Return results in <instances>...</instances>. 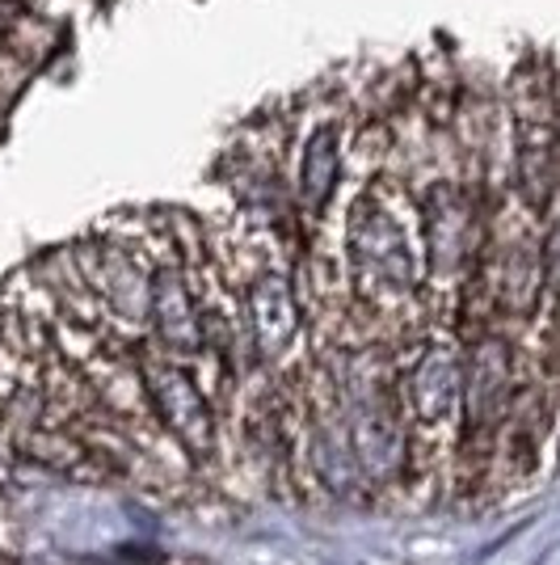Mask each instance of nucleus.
<instances>
[{
	"label": "nucleus",
	"mask_w": 560,
	"mask_h": 565,
	"mask_svg": "<svg viewBox=\"0 0 560 565\" xmlns=\"http://www.w3.org/2000/svg\"><path fill=\"white\" fill-rule=\"evenodd\" d=\"M342 414L363 481H397L409 465V423L397 367L384 354H358L342 380Z\"/></svg>",
	"instance_id": "obj_1"
},
{
	"label": "nucleus",
	"mask_w": 560,
	"mask_h": 565,
	"mask_svg": "<svg viewBox=\"0 0 560 565\" xmlns=\"http://www.w3.org/2000/svg\"><path fill=\"white\" fill-rule=\"evenodd\" d=\"M346 254H351L354 291L367 305L397 308L418 291V258L409 233L400 228L397 212H388V203H379L375 194L351 203Z\"/></svg>",
	"instance_id": "obj_2"
},
{
	"label": "nucleus",
	"mask_w": 560,
	"mask_h": 565,
	"mask_svg": "<svg viewBox=\"0 0 560 565\" xmlns=\"http://www.w3.org/2000/svg\"><path fill=\"white\" fill-rule=\"evenodd\" d=\"M140 376H143L148 409L164 426V435L186 451V456H194V460H211L215 448H219V426H215L211 401L203 397L198 380L190 376L182 363L164 359V354L161 359L157 354L143 359Z\"/></svg>",
	"instance_id": "obj_3"
},
{
	"label": "nucleus",
	"mask_w": 560,
	"mask_h": 565,
	"mask_svg": "<svg viewBox=\"0 0 560 565\" xmlns=\"http://www.w3.org/2000/svg\"><path fill=\"white\" fill-rule=\"evenodd\" d=\"M80 275L89 282L94 300L122 326H148V291H152V266L127 241H101L80 249Z\"/></svg>",
	"instance_id": "obj_4"
},
{
	"label": "nucleus",
	"mask_w": 560,
	"mask_h": 565,
	"mask_svg": "<svg viewBox=\"0 0 560 565\" xmlns=\"http://www.w3.org/2000/svg\"><path fill=\"white\" fill-rule=\"evenodd\" d=\"M245 330H249L257 363L279 367L282 359H291L300 330H304V312L295 300V287L282 270H257L245 282Z\"/></svg>",
	"instance_id": "obj_5"
},
{
	"label": "nucleus",
	"mask_w": 560,
	"mask_h": 565,
	"mask_svg": "<svg viewBox=\"0 0 560 565\" xmlns=\"http://www.w3.org/2000/svg\"><path fill=\"white\" fill-rule=\"evenodd\" d=\"M514 405V351L506 338L485 333L464 354V418L467 435H493Z\"/></svg>",
	"instance_id": "obj_6"
},
{
	"label": "nucleus",
	"mask_w": 560,
	"mask_h": 565,
	"mask_svg": "<svg viewBox=\"0 0 560 565\" xmlns=\"http://www.w3.org/2000/svg\"><path fill=\"white\" fill-rule=\"evenodd\" d=\"M518 182L531 207H543L560 182V115L536 81L518 102Z\"/></svg>",
	"instance_id": "obj_7"
},
{
	"label": "nucleus",
	"mask_w": 560,
	"mask_h": 565,
	"mask_svg": "<svg viewBox=\"0 0 560 565\" xmlns=\"http://www.w3.org/2000/svg\"><path fill=\"white\" fill-rule=\"evenodd\" d=\"M148 326L164 347V359H190V354L207 351V333H203V308L190 287L186 270L177 262L152 266V291H148Z\"/></svg>",
	"instance_id": "obj_8"
},
{
	"label": "nucleus",
	"mask_w": 560,
	"mask_h": 565,
	"mask_svg": "<svg viewBox=\"0 0 560 565\" xmlns=\"http://www.w3.org/2000/svg\"><path fill=\"white\" fill-rule=\"evenodd\" d=\"M405 414H413L421 426H446L460 418L464 405V354L451 342H434L413 359L405 372Z\"/></svg>",
	"instance_id": "obj_9"
},
{
	"label": "nucleus",
	"mask_w": 560,
	"mask_h": 565,
	"mask_svg": "<svg viewBox=\"0 0 560 565\" xmlns=\"http://www.w3.org/2000/svg\"><path fill=\"white\" fill-rule=\"evenodd\" d=\"M308 456L329 486V494L354 498L363 490V472L354 460L351 430H346V414H342V393L325 388V397L316 393L312 409H308Z\"/></svg>",
	"instance_id": "obj_10"
},
{
	"label": "nucleus",
	"mask_w": 560,
	"mask_h": 565,
	"mask_svg": "<svg viewBox=\"0 0 560 565\" xmlns=\"http://www.w3.org/2000/svg\"><path fill=\"white\" fill-rule=\"evenodd\" d=\"M421 228H426V266L434 279H455L472 258V207H467L464 190L451 182L426 194L421 207Z\"/></svg>",
	"instance_id": "obj_11"
},
{
	"label": "nucleus",
	"mask_w": 560,
	"mask_h": 565,
	"mask_svg": "<svg viewBox=\"0 0 560 565\" xmlns=\"http://www.w3.org/2000/svg\"><path fill=\"white\" fill-rule=\"evenodd\" d=\"M543 245L536 236L514 233L497 249V305L514 317H531L543 291Z\"/></svg>",
	"instance_id": "obj_12"
},
{
	"label": "nucleus",
	"mask_w": 560,
	"mask_h": 565,
	"mask_svg": "<svg viewBox=\"0 0 560 565\" xmlns=\"http://www.w3.org/2000/svg\"><path fill=\"white\" fill-rule=\"evenodd\" d=\"M342 178V148H337V131L321 127L304 148V161H300V199L308 207H325L333 186Z\"/></svg>",
	"instance_id": "obj_13"
},
{
	"label": "nucleus",
	"mask_w": 560,
	"mask_h": 565,
	"mask_svg": "<svg viewBox=\"0 0 560 565\" xmlns=\"http://www.w3.org/2000/svg\"><path fill=\"white\" fill-rule=\"evenodd\" d=\"M543 279L552 282L560 296V224L552 228V236L543 241Z\"/></svg>",
	"instance_id": "obj_14"
},
{
	"label": "nucleus",
	"mask_w": 560,
	"mask_h": 565,
	"mask_svg": "<svg viewBox=\"0 0 560 565\" xmlns=\"http://www.w3.org/2000/svg\"><path fill=\"white\" fill-rule=\"evenodd\" d=\"M557 460H560V439H557Z\"/></svg>",
	"instance_id": "obj_15"
}]
</instances>
